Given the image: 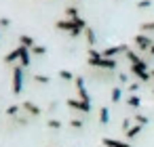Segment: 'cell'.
Returning a JSON list of instances; mask_svg holds the SVG:
<instances>
[{
	"label": "cell",
	"instance_id": "2",
	"mask_svg": "<svg viewBox=\"0 0 154 147\" xmlns=\"http://www.w3.org/2000/svg\"><path fill=\"white\" fill-rule=\"evenodd\" d=\"M129 72L139 80V82H150V69H148V63H141V65H131Z\"/></svg>",
	"mask_w": 154,
	"mask_h": 147
},
{
	"label": "cell",
	"instance_id": "34",
	"mask_svg": "<svg viewBox=\"0 0 154 147\" xmlns=\"http://www.w3.org/2000/svg\"><path fill=\"white\" fill-rule=\"evenodd\" d=\"M150 78H152V82H154V69H150Z\"/></svg>",
	"mask_w": 154,
	"mask_h": 147
},
{
	"label": "cell",
	"instance_id": "25",
	"mask_svg": "<svg viewBox=\"0 0 154 147\" xmlns=\"http://www.w3.org/2000/svg\"><path fill=\"white\" fill-rule=\"evenodd\" d=\"M135 122H137L139 126H146V124L150 122V118H148V116H141V113H139V116H135Z\"/></svg>",
	"mask_w": 154,
	"mask_h": 147
},
{
	"label": "cell",
	"instance_id": "22",
	"mask_svg": "<svg viewBox=\"0 0 154 147\" xmlns=\"http://www.w3.org/2000/svg\"><path fill=\"white\" fill-rule=\"evenodd\" d=\"M32 80H34V82H40V84H49V82H51V78H49V76H40V74H34V76H32Z\"/></svg>",
	"mask_w": 154,
	"mask_h": 147
},
{
	"label": "cell",
	"instance_id": "9",
	"mask_svg": "<svg viewBox=\"0 0 154 147\" xmlns=\"http://www.w3.org/2000/svg\"><path fill=\"white\" fill-rule=\"evenodd\" d=\"M76 90H78V97H80V101H85V103H91V99H89V93H87V88H85V80L80 78V76H76Z\"/></svg>",
	"mask_w": 154,
	"mask_h": 147
},
{
	"label": "cell",
	"instance_id": "21",
	"mask_svg": "<svg viewBox=\"0 0 154 147\" xmlns=\"http://www.w3.org/2000/svg\"><path fill=\"white\" fill-rule=\"evenodd\" d=\"M66 17H70V19L80 17V15H78V9H76V7H68V9H66Z\"/></svg>",
	"mask_w": 154,
	"mask_h": 147
},
{
	"label": "cell",
	"instance_id": "33",
	"mask_svg": "<svg viewBox=\"0 0 154 147\" xmlns=\"http://www.w3.org/2000/svg\"><path fill=\"white\" fill-rule=\"evenodd\" d=\"M118 80H120V82H127V80H129V76H127L125 72H120V74H118Z\"/></svg>",
	"mask_w": 154,
	"mask_h": 147
},
{
	"label": "cell",
	"instance_id": "1",
	"mask_svg": "<svg viewBox=\"0 0 154 147\" xmlns=\"http://www.w3.org/2000/svg\"><path fill=\"white\" fill-rule=\"evenodd\" d=\"M89 65L91 67H99L106 72H114L116 69V59H106V57H89Z\"/></svg>",
	"mask_w": 154,
	"mask_h": 147
},
{
	"label": "cell",
	"instance_id": "5",
	"mask_svg": "<svg viewBox=\"0 0 154 147\" xmlns=\"http://www.w3.org/2000/svg\"><path fill=\"white\" fill-rule=\"evenodd\" d=\"M133 42L137 44V49H139V51H150V49H152V44H154V38H150L148 34H137V36L133 38Z\"/></svg>",
	"mask_w": 154,
	"mask_h": 147
},
{
	"label": "cell",
	"instance_id": "3",
	"mask_svg": "<svg viewBox=\"0 0 154 147\" xmlns=\"http://www.w3.org/2000/svg\"><path fill=\"white\" fill-rule=\"evenodd\" d=\"M21 90H23V67L15 65L13 67V95L17 97Z\"/></svg>",
	"mask_w": 154,
	"mask_h": 147
},
{
	"label": "cell",
	"instance_id": "31",
	"mask_svg": "<svg viewBox=\"0 0 154 147\" xmlns=\"http://www.w3.org/2000/svg\"><path fill=\"white\" fill-rule=\"evenodd\" d=\"M127 90H129V93H131V95H135V93H137V90H139V82H131V84H129V88H127Z\"/></svg>",
	"mask_w": 154,
	"mask_h": 147
},
{
	"label": "cell",
	"instance_id": "17",
	"mask_svg": "<svg viewBox=\"0 0 154 147\" xmlns=\"http://www.w3.org/2000/svg\"><path fill=\"white\" fill-rule=\"evenodd\" d=\"M99 122H101V124H108V122H110V109H108V107H101V109H99Z\"/></svg>",
	"mask_w": 154,
	"mask_h": 147
},
{
	"label": "cell",
	"instance_id": "16",
	"mask_svg": "<svg viewBox=\"0 0 154 147\" xmlns=\"http://www.w3.org/2000/svg\"><path fill=\"white\" fill-rule=\"evenodd\" d=\"M127 105H129L131 109H137V107L141 105V99H139L137 95H131V97H129V101H127Z\"/></svg>",
	"mask_w": 154,
	"mask_h": 147
},
{
	"label": "cell",
	"instance_id": "8",
	"mask_svg": "<svg viewBox=\"0 0 154 147\" xmlns=\"http://www.w3.org/2000/svg\"><path fill=\"white\" fill-rule=\"evenodd\" d=\"M72 109H76V111H82V113H89L91 111V103H85V101H80V99H68L66 101Z\"/></svg>",
	"mask_w": 154,
	"mask_h": 147
},
{
	"label": "cell",
	"instance_id": "6",
	"mask_svg": "<svg viewBox=\"0 0 154 147\" xmlns=\"http://www.w3.org/2000/svg\"><path fill=\"white\" fill-rule=\"evenodd\" d=\"M127 51H129V46H127V44H116V46H108V49H103V51H101V55H103L106 59H114L116 55L127 53Z\"/></svg>",
	"mask_w": 154,
	"mask_h": 147
},
{
	"label": "cell",
	"instance_id": "24",
	"mask_svg": "<svg viewBox=\"0 0 154 147\" xmlns=\"http://www.w3.org/2000/svg\"><path fill=\"white\" fill-rule=\"evenodd\" d=\"M32 55H38V57H42V55H47V49H45V46H38V44H36V46L32 49Z\"/></svg>",
	"mask_w": 154,
	"mask_h": 147
},
{
	"label": "cell",
	"instance_id": "27",
	"mask_svg": "<svg viewBox=\"0 0 154 147\" xmlns=\"http://www.w3.org/2000/svg\"><path fill=\"white\" fill-rule=\"evenodd\" d=\"M47 126H49V128H53V130H57V128H61V122L53 118V120H49V122H47Z\"/></svg>",
	"mask_w": 154,
	"mask_h": 147
},
{
	"label": "cell",
	"instance_id": "15",
	"mask_svg": "<svg viewBox=\"0 0 154 147\" xmlns=\"http://www.w3.org/2000/svg\"><path fill=\"white\" fill-rule=\"evenodd\" d=\"M19 61V49H13L9 55H5V63H15Z\"/></svg>",
	"mask_w": 154,
	"mask_h": 147
},
{
	"label": "cell",
	"instance_id": "18",
	"mask_svg": "<svg viewBox=\"0 0 154 147\" xmlns=\"http://www.w3.org/2000/svg\"><path fill=\"white\" fill-rule=\"evenodd\" d=\"M141 128H143V126L133 124V126H131V130H129V132H125V137H127V139H133V137H137V134L141 132Z\"/></svg>",
	"mask_w": 154,
	"mask_h": 147
},
{
	"label": "cell",
	"instance_id": "23",
	"mask_svg": "<svg viewBox=\"0 0 154 147\" xmlns=\"http://www.w3.org/2000/svg\"><path fill=\"white\" fill-rule=\"evenodd\" d=\"M19 109H21V105H9L7 107V116H17Z\"/></svg>",
	"mask_w": 154,
	"mask_h": 147
},
{
	"label": "cell",
	"instance_id": "20",
	"mask_svg": "<svg viewBox=\"0 0 154 147\" xmlns=\"http://www.w3.org/2000/svg\"><path fill=\"white\" fill-rule=\"evenodd\" d=\"M120 97H122V88L114 86V88H112V93H110V99H112L114 103H118V101H120Z\"/></svg>",
	"mask_w": 154,
	"mask_h": 147
},
{
	"label": "cell",
	"instance_id": "7",
	"mask_svg": "<svg viewBox=\"0 0 154 147\" xmlns=\"http://www.w3.org/2000/svg\"><path fill=\"white\" fill-rule=\"evenodd\" d=\"M17 49H19V65L26 69V67L32 63V51H30V49H26V46H21V44H19Z\"/></svg>",
	"mask_w": 154,
	"mask_h": 147
},
{
	"label": "cell",
	"instance_id": "35",
	"mask_svg": "<svg viewBox=\"0 0 154 147\" xmlns=\"http://www.w3.org/2000/svg\"><path fill=\"white\" fill-rule=\"evenodd\" d=\"M150 55H152V57H154V44H152V49H150Z\"/></svg>",
	"mask_w": 154,
	"mask_h": 147
},
{
	"label": "cell",
	"instance_id": "26",
	"mask_svg": "<svg viewBox=\"0 0 154 147\" xmlns=\"http://www.w3.org/2000/svg\"><path fill=\"white\" fill-rule=\"evenodd\" d=\"M70 126H72V128H82L85 122H82L80 118H72V120H70Z\"/></svg>",
	"mask_w": 154,
	"mask_h": 147
},
{
	"label": "cell",
	"instance_id": "29",
	"mask_svg": "<svg viewBox=\"0 0 154 147\" xmlns=\"http://www.w3.org/2000/svg\"><path fill=\"white\" fill-rule=\"evenodd\" d=\"M133 122H135V120H129V118H125V120H122V130H125V132H129Z\"/></svg>",
	"mask_w": 154,
	"mask_h": 147
},
{
	"label": "cell",
	"instance_id": "4",
	"mask_svg": "<svg viewBox=\"0 0 154 147\" xmlns=\"http://www.w3.org/2000/svg\"><path fill=\"white\" fill-rule=\"evenodd\" d=\"M55 28H57V30H63V32H70L74 38H78V36L82 34V32L76 30V25H74L72 19H59V21H55Z\"/></svg>",
	"mask_w": 154,
	"mask_h": 147
},
{
	"label": "cell",
	"instance_id": "32",
	"mask_svg": "<svg viewBox=\"0 0 154 147\" xmlns=\"http://www.w3.org/2000/svg\"><path fill=\"white\" fill-rule=\"evenodd\" d=\"M11 25V19L9 17H0V28H9Z\"/></svg>",
	"mask_w": 154,
	"mask_h": 147
},
{
	"label": "cell",
	"instance_id": "30",
	"mask_svg": "<svg viewBox=\"0 0 154 147\" xmlns=\"http://www.w3.org/2000/svg\"><path fill=\"white\" fill-rule=\"evenodd\" d=\"M152 7V0H139L137 2V9H150Z\"/></svg>",
	"mask_w": 154,
	"mask_h": 147
},
{
	"label": "cell",
	"instance_id": "13",
	"mask_svg": "<svg viewBox=\"0 0 154 147\" xmlns=\"http://www.w3.org/2000/svg\"><path fill=\"white\" fill-rule=\"evenodd\" d=\"M103 145H106V147H131L129 143L118 141V139H110V137H106V139H103Z\"/></svg>",
	"mask_w": 154,
	"mask_h": 147
},
{
	"label": "cell",
	"instance_id": "19",
	"mask_svg": "<svg viewBox=\"0 0 154 147\" xmlns=\"http://www.w3.org/2000/svg\"><path fill=\"white\" fill-rule=\"evenodd\" d=\"M59 78H61V80H66V82H70V80H76V76H74L70 69H59Z\"/></svg>",
	"mask_w": 154,
	"mask_h": 147
},
{
	"label": "cell",
	"instance_id": "14",
	"mask_svg": "<svg viewBox=\"0 0 154 147\" xmlns=\"http://www.w3.org/2000/svg\"><path fill=\"white\" fill-rule=\"evenodd\" d=\"M19 44H21V46H26V49H30V51H32V49H34V46H36V40H34V38H32V36H26V34H23V36H19Z\"/></svg>",
	"mask_w": 154,
	"mask_h": 147
},
{
	"label": "cell",
	"instance_id": "11",
	"mask_svg": "<svg viewBox=\"0 0 154 147\" xmlns=\"http://www.w3.org/2000/svg\"><path fill=\"white\" fill-rule=\"evenodd\" d=\"M125 55H127V61H129L131 65H141V63H146V61H143V59H141V57H139L135 51H131V49H129Z\"/></svg>",
	"mask_w": 154,
	"mask_h": 147
},
{
	"label": "cell",
	"instance_id": "12",
	"mask_svg": "<svg viewBox=\"0 0 154 147\" xmlns=\"http://www.w3.org/2000/svg\"><path fill=\"white\" fill-rule=\"evenodd\" d=\"M85 36H87V44H89V49H93V46L97 44V36H95V30H93V28H87V30H85Z\"/></svg>",
	"mask_w": 154,
	"mask_h": 147
},
{
	"label": "cell",
	"instance_id": "10",
	"mask_svg": "<svg viewBox=\"0 0 154 147\" xmlns=\"http://www.w3.org/2000/svg\"><path fill=\"white\" fill-rule=\"evenodd\" d=\"M21 107H23V109H26L30 116H40V113H42V109H40L36 103H32V101H26V103H21Z\"/></svg>",
	"mask_w": 154,
	"mask_h": 147
},
{
	"label": "cell",
	"instance_id": "28",
	"mask_svg": "<svg viewBox=\"0 0 154 147\" xmlns=\"http://www.w3.org/2000/svg\"><path fill=\"white\" fill-rule=\"evenodd\" d=\"M141 32H154V21H146V23H141Z\"/></svg>",
	"mask_w": 154,
	"mask_h": 147
}]
</instances>
